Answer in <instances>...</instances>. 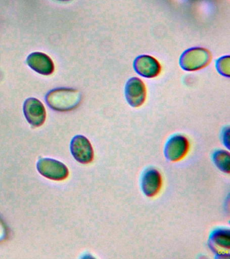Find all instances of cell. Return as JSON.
<instances>
[{"label":"cell","mask_w":230,"mask_h":259,"mask_svg":"<svg viewBox=\"0 0 230 259\" xmlns=\"http://www.w3.org/2000/svg\"><path fill=\"white\" fill-rule=\"evenodd\" d=\"M70 151L73 157L80 163L87 164L94 160V149L90 141L82 135L72 138Z\"/></svg>","instance_id":"6"},{"label":"cell","mask_w":230,"mask_h":259,"mask_svg":"<svg viewBox=\"0 0 230 259\" xmlns=\"http://www.w3.org/2000/svg\"><path fill=\"white\" fill-rule=\"evenodd\" d=\"M37 169L41 176L54 181H62L69 175V171L66 165L51 158L39 159L37 163Z\"/></svg>","instance_id":"3"},{"label":"cell","mask_w":230,"mask_h":259,"mask_svg":"<svg viewBox=\"0 0 230 259\" xmlns=\"http://www.w3.org/2000/svg\"><path fill=\"white\" fill-rule=\"evenodd\" d=\"M135 72L147 78H153L160 74L161 67L158 61L149 55L137 57L133 63Z\"/></svg>","instance_id":"9"},{"label":"cell","mask_w":230,"mask_h":259,"mask_svg":"<svg viewBox=\"0 0 230 259\" xmlns=\"http://www.w3.org/2000/svg\"><path fill=\"white\" fill-rule=\"evenodd\" d=\"M24 115L33 127H40L45 122L46 111L41 101L36 98L27 99L23 105Z\"/></svg>","instance_id":"7"},{"label":"cell","mask_w":230,"mask_h":259,"mask_svg":"<svg viewBox=\"0 0 230 259\" xmlns=\"http://www.w3.org/2000/svg\"><path fill=\"white\" fill-rule=\"evenodd\" d=\"M222 141L224 145L229 149V127H225L222 132Z\"/></svg>","instance_id":"15"},{"label":"cell","mask_w":230,"mask_h":259,"mask_svg":"<svg viewBox=\"0 0 230 259\" xmlns=\"http://www.w3.org/2000/svg\"><path fill=\"white\" fill-rule=\"evenodd\" d=\"M189 143L185 137L180 135H173L165 145L164 155L168 161H178L188 153Z\"/></svg>","instance_id":"4"},{"label":"cell","mask_w":230,"mask_h":259,"mask_svg":"<svg viewBox=\"0 0 230 259\" xmlns=\"http://www.w3.org/2000/svg\"><path fill=\"white\" fill-rule=\"evenodd\" d=\"M82 95L79 91L69 88H58L50 91L46 95L48 106L57 111L73 110L80 105Z\"/></svg>","instance_id":"1"},{"label":"cell","mask_w":230,"mask_h":259,"mask_svg":"<svg viewBox=\"0 0 230 259\" xmlns=\"http://www.w3.org/2000/svg\"><path fill=\"white\" fill-rule=\"evenodd\" d=\"M27 63L32 70L44 76H50L55 70L53 60L44 53H32L28 56Z\"/></svg>","instance_id":"10"},{"label":"cell","mask_w":230,"mask_h":259,"mask_svg":"<svg viewBox=\"0 0 230 259\" xmlns=\"http://www.w3.org/2000/svg\"><path fill=\"white\" fill-rule=\"evenodd\" d=\"M209 245L219 258H228L230 248L229 230L219 228L214 230L210 235Z\"/></svg>","instance_id":"8"},{"label":"cell","mask_w":230,"mask_h":259,"mask_svg":"<svg viewBox=\"0 0 230 259\" xmlns=\"http://www.w3.org/2000/svg\"><path fill=\"white\" fill-rule=\"evenodd\" d=\"M58 1H60V2H68V1H70V0H58Z\"/></svg>","instance_id":"16"},{"label":"cell","mask_w":230,"mask_h":259,"mask_svg":"<svg viewBox=\"0 0 230 259\" xmlns=\"http://www.w3.org/2000/svg\"><path fill=\"white\" fill-rule=\"evenodd\" d=\"M125 97L131 107H141L147 97L146 87L143 80L137 77L129 79L125 86Z\"/></svg>","instance_id":"5"},{"label":"cell","mask_w":230,"mask_h":259,"mask_svg":"<svg viewBox=\"0 0 230 259\" xmlns=\"http://www.w3.org/2000/svg\"><path fill=\"white\" fill-rule=\"evenodd\" d=\"M162 179L160 173L154 168L145 170L141 179V188L145 196L153 197L161 189Z\"/></svg>","instance_id":"11"},{"label":"cell","mask_w":230,"mask_h":259,"mask_svg":"<svg viewBox=\"0 0 230 259\" xmlns=\"http://www.w3.org/2000/svg\"><path fill=\"white\" fill-rule=\"evenodd\" d=\"M216 68L221 76H230V58L229 56H223L216 61Z\"/></svg>","instance_id":"13"},{"label":"cell","mask_w":230,"mask_h":259,"mask_svg":"<svg viewBox=\"0 0 230 259\" xmlns=\"http://www.w3.org/2000/svg\"><path fill=\"white\" fill-rule=\"evenodd\" d=\"M213 160L218 169L224 173H229L230 155L228 151L219 150L213 153Z\"/></svg>","instance_id":"12"},{"label":"cell","mask_w":230,"mask_h":259,"mask_svg":"<svg viewBox=\"0 0 230 259\" xmlns=\"http://www.w3.org/2000/svg\"><path fill=\"white\" fill-rule=\"evenodd\" d=\"M212 55L207 49L193 48L186 50L179 58V66L183 70L197 71L205 68L211 62Z\"/></svg>","instance_id":"2"},{"label":"cell","mask_w":230,"mask_h":259,"mask_svg":"<svg viewBox=\"0 0 230 259\" xmlns=\"http://www.w3.org/2000/svg\"><path fill=\"white\" fill-rule=\"evenodd\" d=\"M9 236L7 226H6L5 222L0 218V242L7 240Z\"/></svg>","instance_id":"14"}]
</instances>
